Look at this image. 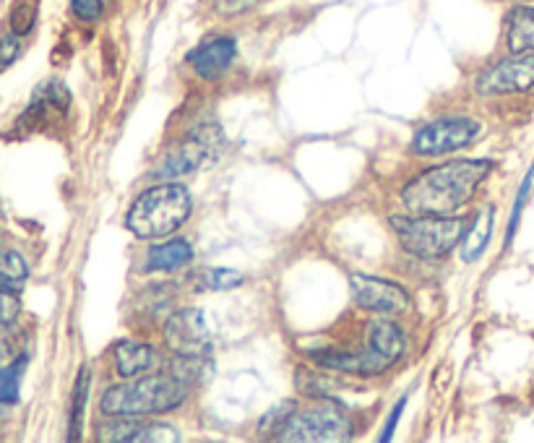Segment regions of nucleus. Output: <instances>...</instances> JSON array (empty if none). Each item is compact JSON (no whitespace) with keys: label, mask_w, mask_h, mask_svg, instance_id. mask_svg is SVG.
<instances>
[{"label":"nucleus","mask_w":534,"mask_h":443,"mask_svg":"<svg viewBox=\"0 0 534 443\" xmlns=\"http://www.w3.org/2000/svg\"><path fill=\"white\" fill-rule=\"evenodd\" d=\"M490 170V159H454L430 167L404 186L402 201L412 214H454L475 199Z\"/></svg>","instance_id":"nucleus-1"},{"label":"nucleus","mask_w":534,"mask_h":443,"mask_svg":"<svg viewBox=\"0 0 534 443\" xmlns=\"http://www.w3.org/2000/svg\"><path fill=\"white\" fill-rule=\"evenodd\" d=\"M188 397V381L170 373L126 378V384L110 386L99 402L102 412L110 417H144L159 412L178 410Z\"/></svg>","instance_id":"nucleus-2"},{"label":"nucleus","mask_w":534,"mask_h":443,"mask_svg":"<svg viewBox=\"0 0 534 443\" xmlns=\"http://www.w3.org/2000/svg\"><path fill=\"white\" fill-rule=\"evenodd\" d=\"M193 212L191 191L180 183H162L144 191L128 212V230L141 240L167 238L188 222Z\"/></svg>","instance_id":"nucleus-3"},{"label":"nucleus","mask_w":534,"mask_h":443,"mask_svg":"<svg viewBox=\"0 0 534 443\" xmlns=\"http://www.w3.org/2000/svg\"><path fill=\"white\" fill-rule=\"evenodd\" d=\"M469 225L464 217L454 214H415V217H391L396 238L407 253L425 261L449 256L462 243Z\"/></svg>","instance_id":"nucleus-4"},{"label":"nucleus","mask_w":534,"mask_h":443,"mask_svg":"<svg viewBox=\"0 0 534 443\" xmlns=\"http://www.w3.org/2000/svg\"><path fill=\"white\" fill-rule=\"evenodd\" d=\"M352 438V423L339 404H321L313 410L295 412L277 441L339 443Z\"/></svg>","instance_id":"nucleus-5"},{"label":"nucleus","mask_w":534,"mask_h":443,"mask_svg":"<svg viewBox=\"0 0 534 443\" xmlns=\"http://www.w3.org/2000/svg\"><path fill=\"white\" fill-rule=\"evenodd\" d=\"M482 126L475 118H464V115H451V118L430 120L412 139V152L422 157H433V154H449L467 149L480 139Z\"/></svg>","instance_id":"nucleus-6"},{"label":"nucleus","mask_w":534,"mask_h":443,"mask_svg":"<svg viewBox=\"0 0 534 443\" xmlns=\"http://www.w3.org/2000/svg\"><path fill=\"white\" fill-rule=\"evenodd\" d=\"M165 342L175 355L183 358H209L211 334L204 313L196 308L172 313L165 324Z\"/></svg>","instance_id":"nucleus-7"},{"label":"nucleus","mask_w":534,"mask_h":443,"mask_svg":"<svg viewBox=\"0 0 534 443\" xmlns=\"http://www.w3.org/2000/svg\"><path fill=\"white\" fill-rule=\"evenodd\" d=\"M219 139L222 136H219L217 128H196L191 136H185V141L175 152L167 154L162 167H157V172H154V178H178V175H188V172L198 170L211 157H217Z\"/></svg>","instance_id":"nucleus-8"},{"label":"nucleus","mask_w":534,"mask_h":443,"mask_svg":"<svg viewBox=\"0 0 534 443\" xmlns=\"http://www.w3.org/2000/svg\"><path fill=\"white\" fill-rule=\"evenodd\" d=\"M352 298L355 303L370 313H381V316H394V313L407 311L409 295L389 279L368 277V274H352Z\"/></svg>","instance_id":"nucleus-9"},{"label":"nucleus","mask_w":534,"mask_h":443,"mask_svg":"<svg viewBox=\"0 0 534 443\" xmlns=\"http://www.w3.org/2000/svg\"><path fill=\"white\" fill-rule=\"evenodd\" d=\"M534 86V50L521 53L511 60H503L477 79L475 89L480 94H508L527 92Z\"/></svg>","instance_id":"nucleus-10"},{"label":"nucleus","mask_w":534,"mask_h":443,"mask_svg":"<svg viewBox=\"0 0 534 443\" xmlns=\"http://www.w3.org/2000/svg\"><path fill=\"white\" fill-rule=\"evenodd\" d=\"M235 55H238V45L232 37H211L188 53V63L196 71V76L206 81H217L230 71Z\"/></svg>","instance_id":"nucleus-11"},{"label":"nucleus","mask_w":534,"mask_h":443,"mask_svg":"<svg viewBox=\"0 0 534 443\" xmlns=\"http://www.w3.org/2000/svg\"><path fill=\"white\" fill-rule=\"evenodd\" d=\"M99 441L165 443V441H180V433L172 428V425H165V423H144V420H139V417H118L115 423L102 428Z\"/></svg>","instance_id":"nucleus-12"},{"label":"nucleus","mask_w":534,"mask_h":443,"mask_svg":"<svg viewBox=\"0 0 534 443\" xmlns=\"http://www.w3.org/2000/svg\"><path fill=\"white\" fill-rule=\"evenodd\" d=\"M365 347L373 350L383 363L394 365L396 360L402 358L404 350H407V339H404V331L394 324V321H386V318H376L368 324V334H365Z\"/></svg>","instance_id":"nucleus-13"},{"label":"nucleus","mask_w":534,"mask_h":443,"mask_svg":"<svg viewBox=\"0 0 534 443\" xmlns=\"http://www.w3.org/2000/svg\"><path fill=\"white\" fill-rule=\"evenodd\" d=\"M154 360H157V355H154L149 344L120 342L118 347H115V365H118V373L123 378L144 376L154 365Z\"/></svg>","instance_id":"nucleus-14"},{"label":"nucleus","mask_w":534,"mask_h":443,"mask_svg":"<svg viewBox=\"0 0 534 443\" xmlns=\"http://www.w3.org/2000/svg\"><path fill=\"white\" fill-rule=\"evenodd\" d=\"M193 248L188 240H170V243L154 245L146 256V269L149 272H172L178 266L191 264Z\"/></svg>","instance_id":"nucleus-15"},{"label":"nucleus","mask_w":534,"mask_h":443,"mask_svg":"<svg viewBox=\"0 0 534 443\" xmlns=\"http://www.w3.org/2000/svg\"><path fill=\"white\" fill-rule=\"evenodd\" d=\"M508 50L514 55L534 50V8L521 6L508 16Z\"/></svg>","instance_id":"nucleus-16"},{"label":"nucleus","mask_w":534,"mask_h":443,"mask_svg":"<svg viewBox=\"0 0 534 443\" xmlns=\"http://www.w3.org/2000/svg\"><path fill=\"white\" fill-rule=\"evenodd\" d=\"M490 232H493V206H485L477 214L475 222L469 225L467 235L462 240V258L467 264H472V261H477L482 256V251H485V245L490 240Z\"/></svg>","instance_id":"nucleus-17"},{"label":"nucleus","mask_w":534,"mask_h":443,"mask_svg":"<svg viewBox=\"0 0 534 443\" xmlns=\"http://www.w3.org/2000/svg\"><path fill=\"white\" fill-rule=\"evenodd\" d=\"M245 282L240 272L232 269H201L191 277V285L196 292H219V290H235Z\"/></svg>","instance_id":"nucleus-18"},{"label":"nucleus","mask_w":534,"mask_h":443,"mask_svg":"<svg viewBox=\"0 0 534 443\" xmlns=\"http://www.w3.org/2000/svg\"><path fill=\"white\" fill-rule=\"evenodd\" d=\"M89 397V371H79L76 386H73V402H71V420H68V441H79L81 428H84V407Z\"/></svg>","instance_id":"nucleus-19"},{"label":"nucleus","mask_w":534,"mask_h":443,"mask_svg":"<svg viewBox=\"0 0 534 443\" xmlns=\"http://www.w3.org/2000/svg\"><path fill=\"white\" fill-rule=\"evenodd\" d=\"M27 277H29L27 258L16 251L3 253V264H0V282H3V290L21 292Z\"/></svg>","instance_id":"nucleus-20"},{"label":"nucleus","mask_w":534,"mask_h":443,"mask_svg":"<svg viewBox=\"0 0 534 443\" xmlns=\"http://www.w3.org/2000/svg\"><path fill=\"white\" fill-rule=\"evenodd\" d=\"M297 412V404L295 402H284L279 404V407H274V410L269 412V415L261 420V436H271V438H279L282 436V430L287 428V423H290V417Z\"/></svg>","instance_id":"nucleus-21"},{"label":"nucleus","mask_w":534,"mask_h":443,"mask_svg":"<svg viewBox=\"0 0 534 443\" xmlns=\"http://www.w3.org/2000/svg\"><path fill=\"white\" fill-rule=\"evenodd\" d=\"M37 8H40V0H16L14 11H11V29L16 34H29L37 21Z\"/></svg>","instance_id":"nucleus-22"},{"label":"nucleus","mask_w":534,"mask_h":443,"mask_svg":"<svg viewBox=\"0 0 534 443\" xmlns=\"http://www.w3.org/2000/svg\"><path fill=\"white\" fill-rule=\"evenodd\" d=\"M24 365H27V358H19L14 365H8L3 376H0V399L3 404H14L16 397H19V384H21V373H24Z\"/></svg>","instance_id":"nucleus-23"},{"label":"nucleus","mask_w":534,"mask_h":443,"mask_svg":"<svg viewBox=\"0 0 534 443\" xmlns=\"http://www.w3.org/2000/svg\"><path fill=\"white\" fill-rule=\"evenodd\" d=\"M0 308H3V313H0V318H3V326H11L14 324V318L19 316L21 305H19V292H11V290H3V298H0Z\"/></svg>","instance_id":"nucleus-24"},{"label":"nucleus","mask_w":534,"mask_h":443,"mask_svg":"<svg viewBox=\"0 0 534 443\" xmlns=\"http://www.w3.org/2000/svg\"><path fill=\"white\" fill-rule=\"evenodd\" d=\"M42 97L53 107H58V110H63V107L68 105V89L60 84V81H47V84L42 86Z\"/></svg>","instance_id":"nucleus-25"},{"label":"nucleus","mask_w":534,"mask_h":443,"mask_svg":"<svg viewBox=\"0 0 534 443\" xmlns=\"http://www.w3.org/2000/svg\"><path fill=\"white\" fill-rule=\"evenodd\" d=\"M71 8L84 21H97L102 16V0H71Z\"/></svg>","instance_id":"nucleus-26"},{"label":"nucleus","mask_w":534,"mask_h":443,"mask_svg":"<svg viewBox=\"0 0 534 443\" xmlns=\"http://www.w3.org/2000/svg\"><path fill=\"white\" fill-rule=\"evenodd\" d=\"M0 47H3V50H0V55H3V68H8L16 60V55H21V42L19 37H16V32L6 34Z\"/></svg>","instance_id":"nucleus-27"},{"label":"nucleus","mask_w":534,"mask_h":443,"mask_svg":"<svg viewBox=\"0 0 534 443\" xmlns=\"http://www.w3.org/2000/svg\"><path fill=\"white\" fill-rule=\"evenodd\" d=\"M404 404H407V399H399V404H396V407H394V412H391L389 423H386V428H383V436H381V441H391V436H394V428H396V423H399V417H402Z\"/></svg>","instance_id":"nucleus-28"},{"label":"nucleus","mask_w":534,"mask_h":443,"mask_svg":"<svg viewBox=\"0 0 534 443\" xmlns=\"http://www.w3.org/2000/svg\"><path fill=\"white\" fill-rule=\"evenodd\" d=\"M219 11H225V14H240L245 8L253 6V0H217Z\"/></svg>","instance_id":"nucleus-29"}]
</instances>
